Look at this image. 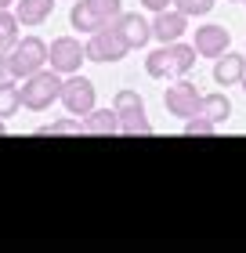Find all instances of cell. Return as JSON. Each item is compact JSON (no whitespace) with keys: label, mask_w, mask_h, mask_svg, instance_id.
I'll use <instances>...</instances> for the list:
<instances>
[{"label":"cell","mask_w":246,"mask_h":253,"mask_svg":"<svg viewBox=\"0 0 246 253\" xmlns=\"http://www.w3.org/2000/svg\"><path fill=\"white\" fill-rule=\"evenodd\" d=\"M18 109H22V87H18V80L11 76V80L0 84V120L15 116Z\"/></svg>","instance_id":"2e32d148"},{"label":"cell","mask_w":246,"mask_h":253,"mask_svg":"<svg viewBox=\"0 0 246 253\" xmlns=\"http://www.w3.org/2000/svg\"><path fill=\"white\" fill-rule=\"evenodd\" d=\"M214 4H217V0H174V7L185 11L189 18H203V15H210V11H214Z\"/></svg>","instance_id":"44dd1931"},{"label":"cell","mask_w":246,"mask_h":253,"mask_svg":"<svg viewBox=\"0 0 246 253\" xmlns=\"http://www.w3.org/2000/svg\"><path fill=\"white\" fill-rule=\"evenodd\" d=\"M243 76H246V54L225 51L221 58H214V84L217 87H236V84H243Z\"/></svg>","instance_id":"8fae6325"},{"label":"cell","mask_w":246,"mask_h":253,"mask_svg":"<svg viewBox=\"0 0 246 253\" xmlns=\"http://www.w3.org/2000/svg\"><path fill=\"white\" fill-rule=\"evenodd\" d=\"M87 47V62H101V65H112V62H123L131 54V43L123 40L120 26H101L98 33H91V40L84 43Z\"/></svg>","instance_id":"277c9868"},{"label":"cell","mask_w":246,"mask_h":253,"mask_svg":"<svg viewBox=\"0 0 246 253\" xmlns=\"http://www.w3.org/2000/svg\"><path fill=\"white\" fill-rule=\"evenodd\" d=\"M196 116H206V120H214V123L221 126V123L232 116V101H228V94H221V90H217V94H203Z\"/></svg>","instance_id":"9a60e30c"},{"label":"cell","mask_w":246,"mask_h":253,"mask_svg":"<svg viewBox=\"0 0 246 253\" xmlns=\"http://www.w3.org/2000/svg\"><path fill=\"white\" fill-rule=\"evenodd\" d=\"M185 33H189V15L178 7H167V11H156L152 18V37L159 43H178Z\"/></svg>","instance_id":"30bf717a"},{"label":"cell","mask_w":246,"mask_h":253,"mask_svg":"<svg viewBox=\"0 0 246 253\" xmlns=\"http://www.w3.org/2000/svg\"><path fill=\"white\" fill-rule=\"evenodd\" d=\"M62 84H65V76L62 73H54V69H40V73H33L22 80V105L33 109V112H44V109H51L58 98H62Z\"/></svg>","instance_id":"7a4b0ae2"},{"label":"cell","mask_w":246,"mask_h":253,"mask_svg":"<svg viewBox=\"0 0 246 253\" xmlns=\"http://www.w3.org/2000/svg\"><path fill=\"white\" fill-rule=\"evenodd\" d=\"M84 134H120V112L116 109H91L84 116Z\"/></svg>","instance_id":"5bb4252c"},{"label":"cell","mask_w":246,"mask_h":253,"mask_svg":"<svg viewBox=\"0 0 246 253\" xmlns=\"http://www.w3.org/2000/svg\"><path fill=\"white\" fill-rule=\"evenodd\" d=\"M196 65V47L192 43H159L145 58V73L152 80H181Z\"/></svg>","instance_id":"6da1fadb"},{"label":"cell","mask_w":246,"mask_h":253,"mask_svg":"<svg viewBox=\"0 0 246 253\" xmlns=\"http://www.w3.org/2000/svg\"><path fill=\"white\" fill-rule=\"evenodd\" d=\"M112 109L120 112V116H131V112H145V101L138 90L131 87H123V90H116V98H112Z\"/></svg>","instance_id":"ac0fdd59"},{"label":"cell","mask_w":246,"mask_h":253,"mask_svg":"<svg viewBox=\"0 0 246 253\" xmlns=\"http://www.w3.org/2000/svg\"><path fill=\"white\" fill-rule=\"evenodd\" d=\"M18 26H22V22H18L15 11H11V7H0V51H11V47L22 40V37H18Z\"/></svg>","instance_id":"e0dca14e"},{"label":"cell","mask_w":246,"mask_h":253,"mask_svg":"<svg viewBox=\"0 0 246 253\" xmlns=\"http://www.w3.org/2000/svg\"><path fill=\"white\" fill-rule=\"evenodd\" d=\"M123 15V0H76L69 11V22L80 33H98L101 26H112Z\"/></svg>","instance_id":"3957f363"},{"label":"cell","mask_w":246,"mask_h":253,"mask_svg":"<svg viewBox=\"0 0 246 253\" xmlns=\"http://www.w3.org/2000/svg\"><path fill=\"white\" fill-rule=\"evenodd\" d=\"M142 7L156 15V11H167V7H174V0H142Z\"/></svg>","instance_id":"603a6c76"},{"label":"cell","mask_w":246,"mask_h":253,"mask_svg":"<svg viewBox=\"0 0 246 253\" xmlns=\"http://www.w3.org/2000/svg\"><path fill=\"white\" fill-rule=\"evenodd\" d=\"M228 43H232V33L225 26H199L196 29V37H192V47L199 58H221V54L228 51Z\"/></svg>","instance_id":"9c48e42d"},{"label":"cell","mask_w":246,"mask_h":253,"mask_svg":"<svg viewBox=\"0 0 246 253\" xmlns=\"http://www.w3.org/2000/svg\"><path fill=\"white\" fill-rule=\"evenodd\" d=\"M243 4H246V0H243Z\"/></svg>","instance_id":"f1b7e54d"},{"label":"cell","mask_w":246,"mask_h":253,"mask_svg":"<svg viewBox=\"0 0 246 253\" xmlns=\"http://www.w3.org/2000/svg\"><path fill=\"white\" fill-rule=\"evenodd\" d=\"M84 130V123H80V116H65V120H54V123H44L37 134H80Z\"/></svg>","instance_id":"ffe728a7"},{"label":"cell","mask_w":246,"mask_h":253,"mask_svg":"<svg viewBox=\"0 0 246 253\" xmlns=\"http://www.w3.org/2000/svg\"><path fill=\"white\" fill-rule=\"evenodd\" d=\"M65 105L69 116H87L91 109H95V84H91L87 76H65V84H62V98H58Z\"/></svg>","instance_id":"52a82bcc"},{"label":"cell","mask_w":246,"mask_h":253,"mask_svg":"<svg viewBox=\"0 0 246 253\" xmlns=\"http://www.w3.org/2000/svg\"><path fill=\"white\" fill-rule=\"evenodd\" d=\"M7 62H11V76L15 80H26L40 69H48V43L40 37H22L15 47L7 51Z\"/></svg>","instance_id":"5b68a950"},{"label":"cell","mask_w":246,"mask_h":253,"mask_svg":"<svg viewBox=\"0 0 246 253\" xmlns=\"http://www.w3.org/2000/svg\"><path fill=\"white\" fill-rule=\"evenodd\" d=\"M4 130H7V126H4V120H0V134H4Z\"/></svg>","instance_id":"484cf974"},{"label":"cell","mask_w":246,"mask_h":253,"mask_svg":"<svg viewBox=\"0 0 246 253\" xmlns=\"http://www.w3.org/2000/svg\"><path fill=\"white\" fill-rule=\"evenodd\" d=\"M116 26H120L123 40L131 43V51L145 47V43L152 40V22H148V18H142V15H138V11H123V15L116 18Z\"/></svg>","instance_id":"7c38bea8"},{"label":"cell","mask_w":246,"mask_h":253,"mask_svg":"<svg viewBox=\"0 0 246 253\" xmlns=\"http://www.w3.org/2000/svg\"><path fill=\"white\" fill-rule=\"evenodd\" d=\"M11 4H15V0H0V7H11Z\"/></svg>","instance_id":"d4e9b609"},{"label":"cell","mask_w":246,"mask_h":253,"mask_svg":"<svg viewBox=\"0 0 246 253\" xmlns=\"http://www.w3.org/2000/svg\"><path fill=\"white\" fill-rule=\"evenodd\" d=\"M15 15L22 26H44L54 15V0H15Z\"/></svg>","instance_id":"4fadbf2b"},{"label":"cell","mask_w":246,"mask_h":253,"mask_svg":"<svg viewBox=\"0 0 246 253\" xmlns=\"http://www.w3.org/2000/svg\"><path fill=\"white\" fill-rule=\"evenodd\" d=\"M199 101H203V94H199L196 84H189V80H178V84L167 87V94H163L167 112H170V116H178V120H192L199 112Z\"/></svg>","instance_id":"ba28073f"},{"label":"cell","mask_w":246,"mask_h":253,"mask_svg":"<svg viewBox=\"0 0 246 253\" xmlns=\"http://www.w3.org/2000/svg\"><path fill=\"white\" fill-rule=\"evenodd\" d=\"M239 4H243V0H239Z\"/></svg>","instance_id":"83f0119b"},{"label":"cell","mask_w":246,"mask_h":253,"mask_svg":"<svg viewBox=\"0 0 246 253\" xmlns=\"http://www.w3.org/2000/svg\"><path fill=\"white\" fill-rule=\"evenodd\" d=\"M243 90H246V76H243Z\"/></svg>","instance_id":"4316f807"},{"label":"cell","mask_w":246,"mask_h":253,"mask_svg":"<svg viewBox=\"0 0 246 253\" xmlns=\"http://www.w3.org/2000/svg\"><path fill=\"white\" fill-rule=\"evenodd\" d=\"M87 62V47L80 43L76 37H54L51 47H48V65L54 69V73L62 76H73L80 73V65Z\"/></svg>","instance_id":"8992f818"},{"label":"cell","mask_w":246,"mask_h":253,"mask_svg":"<svg viewBox=\"0 0 246 253\" xmlns=\"http://www.w3.org/2000/svg\"><path fill=\"white\" fill-rule=\"evenodd\" d=\"M120 134L134 137V134H152V123L145 112H131V116H120Z\"/></svg>","instance_id":"d6986e66"},{"label":"cell","mask_w":246,"mask_h":253,"mask_svg":"<svg viewBox=\"0 0 246 253\" xmlns=\"http://www.w3.org/2000/svg\"><path fill=\"white\" fill-rule=\"evenodd\" d=\"M185 134H189V137L217 134V123H214V120H206V116H192V120H185Z\"/></svg>","instance_id":"7402d4cb"},{"label":"cell","mask_w":246,"mask_h":253,"mask_svg":"<svg viewBox=\"0 0 246 253\" xmlns=\"http://www.w3.org/2000/svg\"><path fill=\"white\" fill-rule=\"evenodd\" d=\"M11 80V62H7V51H0V84Z\"/></svg>","instance_id":"cb8c5ba5"}]
</instances>
